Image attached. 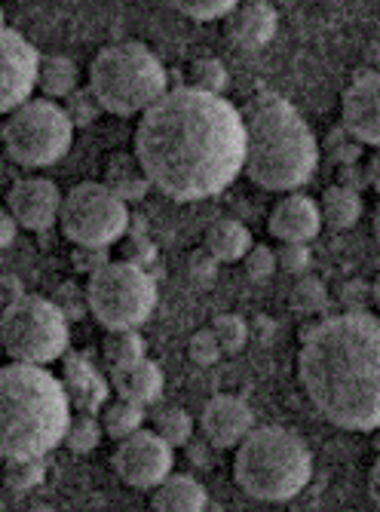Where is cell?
<instances>
[{
	"mask_svg": "<svg viewBox=\"0 0 380 512\" xmlns=\"http://www.w3.org/2000/svg\"><path fill=\"white\" fill-rule=\"evenodd\" d=\"M135 157L172 203L218 197L246 163L243 111L194 86L166 89L135 129Z\"/></svg>",
	"mask_w": 380,
	"mask_h": 512,
	"instance_id": "obj_1",
	"label": "cell"
},
{
	"mask_svg": "<svg viewBox=\"0 0 380 512\" xmlns=\"http://www.w3.org/2000/svg\"><path fill=\"white\" fill-rule=\"evenodd\" d=\"M298 378L310 405L331 427L371 433L380 427V316L347 310L304 335Z\"/></svg>",
	"mask_w": 380,
	"mask_h": 512,
	"instance_id": "obj_2",
	"label": "cell"
},
{
	"mask_svg": "<svg viewBox=\"0 0 380 512\" xmlns=\"http://www.w3.org/2000/svg\"><path fill=\"white\" fill-rule=\"evenodd\" d=\"M246 123V163L243 172L264 191L292 194L319 169V142L301 111L276 96L258 92L243 108Z\"/></svg>",
	"mask_w": 380,
	"mask_h": 512,
	"instance_id": "obj_3",
	"label": "cell"
},
{
	"mask_svg": "<svg viewBox=\"0 0 380 512\" xmlns=\"http://www.w3.org/2000/svg\"><path fill=\"white\" fill-rule=\"evenodd\" d=\"M68 387L46 365H0V460L46 457L71 424Z\"/></svg>",
	"mask_w": 380,
	"mask_h": 512,
	"instance_id": "obj_4",
	"label": "cell"
},
{
	"mask_svg": "<svg viewBox=\"0 0 380 512\" xmlns=\"http://www.w3.org/2000/svg\"><path fill=\"white\" fill-rule=\"evenodd\" d=\"M233 479L255 500H292L313 479V454L295 430L255 427L236 445Z\"/></svg>",
	"mask_w": 380,
	"mask_h": 512,
	"instance_id": "obj_5",
	"label": "cell"
},
{
	"mask_svg": "<svg viewBox=\"0 0 380 512\" xmlns=\"http://www.w3.org/2000/svg\"><path fill=\"white\" fill-rule=\"evenodd\" d=\"M89 89L105 114L132 117L145 114L166 96L169 74L151 46L138 40L108 43L89 65Z\"/></svg>",
	"mask_w": 380,
	"mask_h": 512,
	"instance_id": "obj_6",
	"label": "cell"
},
{
	"mask_svg": "<svg viewBox=\"0 0 380 512\" xmlns=\"http://www.w3.org/2000/svg\"><path fill=\"white\" fill-rule=\"evenodd\" d=\"M68 322L56 301L25 295L0 310V347L13 362L50 365L68 353Z\"/></svg>",
	"mask_w": 380,
	"mask_h": 512,
	"instance_id": "obj_7",
	"label": "cell"
},
{
	"mask_svg": "<svg viewBox=\"0 0 380 512\" xmlns=\"http://www.w3.org/2000/svg\"><path fill=\"white\" fill-rule=\"evenodd\" d=\"M86 301L89 313L108 332L141 329L157 307V279L148 273V267L129 264L123 258L108 261L105 267L89 273Z\"/></svg>",
	"mask_w": 380,
	"mask_h": 512,
	"instance_id": "obj_8",
	"label": "cell"
},
{
	"mask_svg": "<svg viewBox=\"0 0 380 512\" xmlns=\"http://www.w3.org/2000/svg\"><path fill=\"white\" fill-rule=\"evenodd\" d=\"M74 123L53 99H28L7 114L4 148L7 157L25 169L56 166L74 145Z\"/></svg>",
	"mask_w": 380,
	"mask_h": 512,
	"instance_id": "obj_9",
	"label": "cell"
},
{
	"mask_svg": "<svg viewBox=\"0 0 380 512\" xmlns=\"http://www.w3.org/2000/svg\"><path fill=\"white\" fill-rule=\"evenodd\" d=\"M129 203L120 200L105 181H80L65 194L59 227L74 246L111 249L129 234Z\"/></svg>",
	"mask_w": 380,
	"mask_h": 512,
	"instance_id": "obj_10",
	"label": "cell"
},
{
	"mask_svg": "<svg viewBox=\"0 0 380 512\" xmlns=\"http://www.w3.org/2000/svg\"><path fill=\"white\" fill-rule=\"evenodd\" d=\"M114 473L141 491H154L175 467V448L157 433V430H135L132 436L120 439L114 457H111Z\"/></svg>",
	"mask_w": 380,
	"mask_h": 512,
	"instance_id": "obj_11",
	"label": "cell"
},
{
	"mask_svg": "<svg viewBox=\"0 0 380 512\" xmlns=\"http://www.w3.org/2000/svg\"><path fill=\"white\" fill-rule=\"evenodd\" d=\"M40 53L13 28H0V114L16 111L37 89Z\"/></svg>",
	"mask_w": 380,
	"mask_h": 512,
	"instance_id": "obj_12",
	"label": "cell"
},
{
	"mask_svg": "<svg viewBox=\"0 0 380 512\" xmlns=\"http://www.w3.org/2000/svg\"><path fill=\"white\" fill-rule=\"evenodd\" d=\"M62 200H65V194L59 191L56 181L28 175V178H19L10 188L7 209L13 212L19 227L40 234V230H50L53 224H59Z\"/></svg>",
	"mask_w": 380,
	"mask_h": 512,
	"instance_id": "obj_13",
	"label": "cell"
},
{
	"mask_svg": "<svg viewBox=\"0 0 380 512\" xmlns=\"http://www.w3.org/2000/svg\"><path fill=\"white\" fill-rule=\"evenodd\" d=\"M341 120L359 145L380 148V71H362L344 92Z\"/></svg>",
	"mask_w": 380,
	"mask_h": 512,
	"instance_id": "obj_14",
	"label": "cell"
},
{
	"mask_svg": "<svg viewBox=\"0 0 380 512\" xmlns=\"http://www.w3.org/2000/svg\"><path fill=\"white\" fill-rule=\"evenodd\" d=\"M200 427L215 448H236L255 430V411L240 396H212L200 414Z\"/></svg>",
	"mask_w": 380,
	"mask_h": 512,
	"instance_id": "obj_15",
	"label": "cell"
},
{
	"mask_svg": "<svg viewBox=\"0 0 380 512\" xmlns=\"http://www.w3.org/2000/svg\"><path fill=\"white\" fill-rule=\"evenodd\" d=\"M267 227L279 243H313L322 230L319 203L307 194L292 191L273 206Z\"/></svg>",
	"mask_w": 380,
	"mask_h": 512,
	"instance_id": "obj_16",
	"label": "cell"
},
{
	"mask_svg": "<svg viewBox=\"0 0 380 512\" xmlns=\"http://www.w3.org/2000/svg\"><path fill=\"white\" fill-rule=\"evenodd\" d=\"M279 13L267 0H240L224 16V34L230 43L243 46V50H261L276 37Z\"/></svg>",
	"mask_w": 380,
	"mask_h": 512,
	"instance_id": "obj_17",
	"label": "cell"
},
{
	"mask_svg": "<svg viewBox=\"0 0 380 512\" xmlns=\"http://www.w3.org/2000/svg\"><path fill=\"white\" fill-rule=\"evenodd\" d=\"M111 384L117 390V396L129 399V402H138V405H154L163 393V368L154 362V359H138L132 362L129 368H120V371H111Z\"/></svg>",
	"mask_w": 380,
	"mask_h": 512,
	"instance_id": "obj_18",
	"label": "cell"
},
{
	"mask_svg": "<svg viewBox=\"0 0 380 512\" xmlns=\"http://www.w3.org/2000/svg\"><path fill=\"white\" fill-rule=\"evenodd\" d=\"M151 506L160 512H203L209 509V494L203 482L184 473H169L151 494Z\"/></svg>",
	"mask_w": 380,
	"mask_h": 512,
	"instance_id": "obj_19",
	"label": "cell"
},
{
	"mask_svg": "<svg viewBox=\"0 0 380 512\" xmlns=\"http://www.w3.org/2000/svg\"><path fill=\"white\" fill-rule=\"evenodd\" d=\"M105 184L126 203L145 200L148 191L154 188L145 166H141V160L135 154H114L105 169Z\"/></svg>",
	"mask_w": 380,
	"mask_h": 512,
	"instance_id": "obj_20",
	"label": "cell"
},
{
	"mask_svg": "<svg viewBox=\"0 0 380 512\" xmlns=\"http://www.w3.org/2000/svg\"><path fill=\"white\" fill-rule=\"evenodd\" d=\"M206 252L221 261V264H233V261H243L246 252L255 246L252 240V230L240 221H233V218H221L215 221L209 230H206V240H203Z\"/></svg>",
	"mask_w": 380,
	"mask_h": 512,
	"instance_id": "obj_21",
	"label": "cell"
},
{
	"mask_svg": "<svg viewBox=\"0 0 380 512\" xmlns=\"http://www.w3.org/2000/svg\"><path fill=\"white\" fill-rule=\"evenodd\" d=\"M68 396H71V405L77 411H92L102 408L108 402V384L105 378L95 371L92 365H86L83 359H71L68 365Z\"/></svg>",
	"mask_w": 380,
	"mask_h": 512,
	"instance_id": "obj_22",
	"label": "cell"
},
{
	"mask_svg": "<svg viewBox=\"0 0 380 512\" xmlns=\"http://www.w3.org/2000/svg\"><path fill=\"white\" fill-rule=\"evenodd\" d=\"M319 212H322V227L350 230L362 218V194L350 188V184H335V188H328L322 194Z\"/></svg>",
	"mask_w": 380,
	"mask_h": 512,
	"instance_id": "obj_23",
	"label": "cell"
},
{
	"mask_svg": "<svg viewBox=\"0 0 380 512\" xmlns=\"http://www.w3.org/2000/svg\"><path fill=\"white\" fill-rule=\"evenodd\" d=\"M80 86V68L68 56H40L37 89L46 99H68Z\"/></svg>",
	"mask_w": 380,
	"mask_h": 512,
	"instance_id": "obj_24",
	"label": "cell"
},
{
	"mask_svg": "<svg viewBox=\"0 0 380 512\" xmlns=\"http://www.w3.org/2000/svg\"><path fill=\"white\" fill-rule=\"evenodd\" d=\"M145 350H148V344H145V338L138 335V329H117V332H108L105 347H102L105 365H108L111 371L129 368L132 362L145 359Z\"/></svg>",
	"mask_w": 380,
	"mask_h": 512,
	"instance_id": "obj_25",
	"label": "cell"
},
{
	"mask_svg": "<svg viewBox=\"0 0 380 512\" xmlns=\"http://www.w3.org/2000/svg\"><path fill=\"white\" fill-rule=\"evenodd\" d=\"M102 427H105V436L111 439H126L132 436L135 430L145 427V405H138V402H129V399H117L105 408L102 414Z\"/></svg>",
	"mask_w": 380,
	"mask_h": 512,
	"instance_id": "obj_26",
	"label": "cell"
},
{
	"mask_svg": "<svg viewBox=\"0 0 380 512\" xmlns=\"http://www.w3.org/2000/svg\"><path fill=\"white\" fill-rule=\"evenodd\" d=\"M46 482V460L43 457H7L4 460V485L10 491H34Z\"/></svg>",
	"mask_w": 380,
	"mask_h": 512,
	"instance_id": "obj_27",
	"label": "cell"
},
{
	"mask_svg": "<svg viewBox=\"0 0 380 512\" xmlns=\"http://www.w3.org/2000/svg\"><path fill=\"white\" fill-rule=\"evenodd\" d=\"M102 436H105L102 417H95L92 411H80L71 417L68 433H65V445L77 454H89V451L99 448Z\"/></svg>",
	"mask_w": 380,
	"mask_h": 512,
	"instance_id": "obj_28",
	"label": "cell"
},
{
	"mask_svg": "<svg viewBox=\"0 0 380 512\" xmlns=\"http://www.w3.org/2000/svg\"><path fill=\"white\" fill-rule=\"evenodd\" d=\"M154 430L172 445V448H181L190 442V436H194V417H190L184 408L172 405V408H160L154 414Z\"/></svg>",
	"mask_w": 380,
	"mask_h": 512,
	"instance_id": "obj_29",
	"label": "cell"
},
{
	"mask_svg": "<svg viewBox=\"0 0 380 512\" xmlns=\"http://www.w3.org/2000/svg\"><path fill=\"white\" fill-rule=\"evenodd\" d=\"M212 332H215V341H218L221 353H227V356H236L249 344V325H246L243 316H236V313L215 316Z\"/></svg>",
	"mask_w": 380,
	"mask_h": 512,
	"instance_id": "obj_30",
	"label": "cell"
},
{
	"mask_svg": "<svg viewBox=\"0 0 380 512\" xmlns=\"http://www.w3.org/2000/svg\"><path fill=\"white\" fill-rule=\"evenodd\" d=\"M200 92H212V96H224L227 86H230V74L227 65L221 59H197L190 65V83Z\"/></svg>",
	"mask_w": 380,
	"mask_h": 512,
	"instance_id": "obj_31",
	"label": "cell"
},
{
	"mask_svg": "<svg viewBox=\"0 0 380 512\" xmlns=\"http://www.w3.org/2000/svg\"><path fill=\"white\" fill-rule=\"evenodd\" d=\"M166 4L194 22H215V19H224L240 0H166Z\"/></svg>",
	"mask_w": 380,
	"mask_h": 512,
	"instance_id": "obj_32",
	"label": "cell"
},
{
	"mask_svg": "<svg viewBox=\"0 0 380 512\" xmlns=\"http://www.w3.org/2000/svg\"><path fill=\"white\" fill-rule=\"evenodd\" d=\"M68 117L74 126H89L99 120V114H105V108L99 105V99L92 96V89H74L71 96H68V105H65Z\"/></svg>",
	"mask_w": 380,
	"mask_h": 512,
	"instance_id": "obj_33",
	"label": "cell"
},
{
	"mask_svg": "<svg viewBox=\"0 0 380 512\" xmlns=\"http://www.w3.org/2000/svg\"><path fill=\"white\" fill-rule=\"evenodd\" d=\"M221 356H224V353H221V347H218L212 329H200V332L190 335V341H187V359H190V362H197V365L206 368V365H215Z\"/></svg>",
	"mask_w": 380,
	"mask_h": 512,
	"instance_id": "obj_34",
	"label": "cell"
},
{
	"mask_svg": "<svg viewBox=\"0 0 380 512\" xmlns=\"http://www.w3.org/2000/svg\"><path fill=\"white\" fill-rule=\"evenodd\" d=\"M243 267H246V276L255 279V283H264V279H270L279 264H276V252L267 249V246H252L243 258Z\"/></svg>",
	"mask_w": 380,
	"mask_h": 512,
	"instance_id": "obj_35",
	"label": "cell"
},
{
	"mask_svg": "<svg viewBox=\"0 0 380 512\" xmlns=\"http://www.w3.org/2000/svg\"><path fill=\"white\" fill-rule=\"evenodd\" d=\"M276 264H279V270H289V273L301 276V273L310 270L313 255H310L307 243H282L279 252H276Z\"/></svg>",
	"mask_w": 380,
	"mask_h": 512,
	"instance_id": "obj_36",
	"label": "cell"
},
{
	"mask_svg": "<svg viewBox=\"0 0 380 512\" xmlns=\"http://www.w3.org/2000/svg\"><path fill=\"white\" fill-rule=\"evenodd\" d=\"M123 261L138 264V267H148L157 261V246L148 237H129L123 243Z\"/></svg>",
	"mask_w": 380,
	"mask_h": 512,
	"instance_id": "obj_37",
	"label": "cell"
},
{
	"mask_svg": "<svg viewBox=\"0 0 380 512\" xmlns=\"http://www.w3.org/2000/svg\"><path fill=\"white\" fill-rule=\"evenodd\" d=\"M108 261H111V255L105 246H77L74 249V270H80V273H95Z\"/></svg>",
	"mask_w": 380,
	"mask_h": 512,
	"instance_id": "obj_38",
	"label": "cell"
},
{
	"mask_svg": "<svg viewBox=\"0 0 380 512\" xmlns=\"http://www.w3.org/2000/svg\"><path fill=\"white\" fill-rule=\"evenodd\" d=\"M295 307H301V310H319L322 304H325V289L316 283V279H304V283L295 289Z\"/></svg>",
	"mask_w": 380,
	"mask_h": 512,
	"instance_id": "obj_39",
	"label": "cell"
},
{
	"mask_svg": "<svg viewBox=\"0 0 380 512\" xmlns=\"http://www.w3.org/2000/svg\"><path fill=\"white\" fill-rule=\"evenodd\" d=\"M19 298H25V286H22V279L19 276H0V304L10 307L16 304Z\"/></svg>",
	"mask_w": 380,
	"mask_h": 512,
	"instance_id": "obj_40",
	"label": "cell"
},
{
	"mask_svg": "<svg viewBox=\"0 0 380 512\" xmlns=\"http://www.w3.org/2000/svg\"><path fill=\"white\" fill-rule=\"evenodd\" d=\"M215 258L203 249L200 255H194V258H190V273H194L197 279H203V283H209V279L215 276Z\"/></svg>",
	"mask_w": 380,
	"mask_h": 512,
	"instance_id": "obj_41",
	"label": "cell"
},
{
	"mask_svg": "<svg viewBox=\"0 0 380 512\" xmlns=\"http://www.w3.org/2000/svg\"><path fill=\"white\" fill-rule=\"evenodd\" d=\"M16 230H19V224H16V218H13V212H10L7 206H0V249L13 246Z\"/></svg>",
	"mask_w": 380,
	"mask_h": 512,
	"instance_id": "obj_42",
	"label": "cell"
},
{
	"mask_svg": "<svg viewBox=\"0 0 380 512\" xmlns=\"http://www.w3.org/2000/svg\"><path fill=\"white\" fill-rule=\"evenodd\" d=\"M368 494H371L374 506L380 509V457L374 460V467H371V473H368Z\"/></svg>",
	"mask_w": 380,
	"mask_h": 512,
	"instance_id": "obj_43",
	"label": "cell"
},
{
	"mask_svg": "<svg viewBox=\"0 0 380 512\" xmlns=\"http://www.w3.org/2000/svg\"><path fill=\"white\" fill-rule=\"evenodd\" d=\"M368 181H371V188L380 194V148H377V154L368 163Z\"/></svg>",
	"mask_w": 380,
	"mask_h": 512,
	"instance_id": "obj_44",
	"label": "cell"
},
{
	"mask_svg": "<svg viewBox=\"0 0 380 512\" xmlns=\"http://www.w3.org/2000/svg\"><path fill=\"white\" fill-rule=\"evenodd\" d=\"M371 230H374V240L380 243V203H377V209H374V218H371Z\"/></svg>",
	"mask_w": 380,
	"mask_h": 512,
	"instance_id": "obj_45",
	"label": "cell"
},
{
	"mask_svg": "<svg viewBox=\"0 0 380 512\" xmlns=\"http://www.w3.org/2000/svg\"><path fill=\"white\" fill-rule=\"evenodd\" d=\"M371 298H374V304H377V313H380V276L374 279V289H371Z\"/></svg>",
	"mask_w": 380,
	"mask_h": 512,
	"instance_id": "obj_46",
	"label": "cell"
},
{
	"mask_svg": "<svg viewBox=\"0 0 380 512\" xmlns=\"http://www.w3.org/2000/svg\"><path fill=\"white\" fill-rule=\"evenodd\" d=\"M267 4H273V7H276V4H295V0H267Z\"/></svg>",
	"mask_w": 380,
	"mask_h": 512,
	"instance_id": "obj_47",
	"label": "cell"
},
{
	"mask_svg": "<svg viewBox=\"0 0 380 512\" xmlns=\"http://www.w3.org/2000/svg\"><path fill=\"white\" fill-rule=\"evenodd\" d=\"M0 28H7V16H4V10H0Z\"/></svg>",
	"mask_w": 380,
	"mask_h": 512,
	"instance_id": "obj_48",
	"label": "cell"
},
{
	"mask_svg": "<svg viewBox=\"0 0 380 512\" xmlns=\"http://www.w3.org/2000/svg\"><path fill=\"white\" fill-rule=\"evenodd\" d=\"M0 353H4V347H0Z\"/></svg>",
	"mask_w": 380,
	"mask_h": 512,
	"instance_id": "obj_49",
	"label": "cell"
}]
</instances>
